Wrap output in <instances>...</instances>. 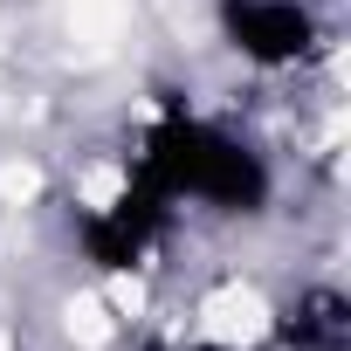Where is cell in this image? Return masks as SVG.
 <instances>
[{"label": "cell", "instance_id": "obj_1", "mask_svg": "<svg viewBox=\"0 0 351 351\" xmlns=\"http://www.w3.org/2000/svg\"><path fill=\"white\" fill-rule=\"evenodd\" d=\"M138 180L158 186L165 200L172 193H193V200H214L221 214H255L269 200V172L248 145L193 124V117H165L138 158Z\"/></svg>", "mask_w": 351, "mask_h": 351}, {"label": "cell", "instance_id": "obj_2", "mask_svg": "<svg viewBox=\"0 0 351 351\" xmlns=\"http://www.w3.org/2000/svg\"><path fill=\"white\" fill-rule=\"evenodd\" d=\"M221 28H228V42H234L248 62H262V69L296 62V56L310 49V35H317L296 0H228V8H221Z\"/></svg>", "mask_w": 351, "mask_h": 351}, {"label": "cell", "instance_id": "obj_3", "mask_svg": "<svg viewBox=\"0 0 351 351\" xmlns=\"http://www.w3.org/2000/svg\"><path fill=\"white\" fill-rule=\"evenodd\" d=\"M158 221H165V193L145 186V180H131L124 200H110L104 214L83 221V248H90L97 269H131L145 255V241L158 234Z\"/></svg>", "mask_w": 351, "mask_h": 351}, {"label": "cell", "instance_id": "obj_4", "mask_svg": "<svg viewBox=\"0 0 351 351\" xmlns=\"http://www.w3.org/2000/svg\"><path fill=\"white\" fill-rule=\"evenodd\" d=\"M282 337H289V344H303V351L337 344V337H344V303H337V296H310V303L282 324Z\"/></svg>", "mask_w": 351, "mask_h": 351}, {"label": "cell", "instance_id": "obj_5", "mask_svg": "<svg viewBox=\"0 0 351 351\" xmlns=\"http://www.w3.org/2000/svg\"><path fill=\"white\" fill-rule=\"evenodd\" d=\"M152 351H180V344H152Z\"/></svg>", "mask_w": 351, "mask_h": 351}]
</instances>
